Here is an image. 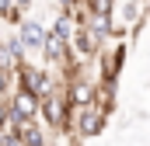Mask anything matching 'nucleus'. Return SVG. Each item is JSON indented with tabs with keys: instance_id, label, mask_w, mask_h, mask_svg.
Instances as JSON below:
<instances>
[{
	"instance_id": "obj_12",
	"label": "nucleus",
	"mask_w": 150,
	"mask_h": 146,
	"mask_svg": "<svg viewBox=\"0 0 150 146\" xmlns=\"http://www.w3.org/2000/svg\"><path fill=\"white\" fill-rule=\"evenodd\" d=\"M115 4L119 0H87V11H94V14H115Z\"/></svg>"
},
{
	"instance_id": "obj_7",
	"label": "nucleus",
	"mask_w": 150,
	"mask_h": 146,
	"mask_svg": "<svg viewBox=\"0 0 150 146\" xmlns=\"http://www.w3.org/2000/svg\"><path fill=\"white\" fill-rule=\"evenodd\" d=\"M74 56V49H70V38L56 35L52 28H49V38H45V45H42V52H38V59L45 63V66H52V70H59L67 59Z\"/></svg>"
},
{
	"instance_id": "obj_6",
	"label": "nucleus",
	"mask_w": 150,
	"mask_h": 146,
	"mask_svg": "<svg viewBox=\"0 0 150 146\" xmlns=\"http://www.w3.org/2000/svg\"><path fill=\"white\" fill-rule=\"evenodd\" d=\"M25 63H28V49H25V42L18 35V28H14V35L0 38V66L11 70V73H18Z\"/></svg>"
},
{
	"instance_id": "obj_1",
	"label": "nucleus",
	"mask_w": 150,
	"mask_h": 146,
	"mask_svg": "<svg viewBox=\"0 0 150 146\" xmlns=\"http://www.w3.org/2000/svg\"><path fill=\"white\" fill-rule=\"evenodd\" d=\"M38 118L45 122V129H49L56 139L70 143V129H74V105L67 101L63 84H59L52 94H45V98H42V115H38Z\"/></svg>"
},
{
	"instance_id": "obj_9",
	"label": "nucleus",
	"mask_w": 150,
	"mask_h": 146,
	"mask_svg": "<svg viewBox=\"0 0 150 146\" xmlns=\"http://www.w3.org/2000/svg\"><path fill=\"white\" fill-rule=\"evenodd\" d=\"M63 94H67V101H70L74 108H84V105L94 101V94H98V80H87V77L63 80Z\"/></svg>"
},
{
	"instance_id": "obj_8",
	"label": "nucleus",
	"mask_w": 150,
	"mask_h": 146,
	"mask_svg": "<svg viewBox=\"0 0 150 146\" xmlns=\"http://www.w3.org/2000/svg\"><path fill=\"white\" fill-rule=\"evenodd\" d=\"M7 105L18 111L21 118H38L42 115V94H35V91H28V87H14L11 94H7Z\"/></svg>"
},
{
	"instance_id": "obj_2",
	"label": "nucleus",
	"mask_w": 150,
	"mask_h": 146,
	"mask_svg": "<svg viewBox=\"0 0 150 146\" xmlns=\"http://www.w3.org/2000/svg\"><path fill=\"white\" fill-rule=\"evenodd\" d=\"M108 111L98 108L94 101L84 105V108H74V129H70V143H87V139H98L108 125Z\"/></svg>"
},
{
	"instance_id": "obj_11",
	"label": "nucleus",
	"mask_w": 150,
	"mask_h": 146,
	"mask_svg": "<svg viewBox=\"0 0 150 146\" xmlns=\"http://www.w3.org/2000/svg\"><path fill=\"white\" fill-rule=\"evenodd\" d=\"M14 87H18V73H11V70H4V66H0V94L7 98Z\"/></svg>"
},
{
	"instance_id": "obj_3",
	"label": "nucleus",
	"mask_w": 150,
	"mask_h": 146,
	"mask_svg": "<svg viewBox=\"0 0 150 146\" xmlns=\"http://www.w3.org/2000/svg\"><path fill=\"white\" fill-rule=\"evenodd\" d=\"M18 84L45 98V94H52L63 80H59V77H52V66H45V63H32V59H28V63L18 70Z\"/></svg>"
},
{
	"instance_id": "obj_4",
	"label": "nucleus",
	"mask_w": 150,
	"mask_h": 146,
	"mask_svg": "<svg viewBox=\"0 0 150 146\" xmlns=\"http://www.w3.org/2000/svg\"><path fill=\"white\" fill-rule=\"evenodd\" d=\"M105 45H108V38H101L94 28H91V25H77V32L70 35V49H74V56H80L84 63L98 59Z\"/></svg>"
},
{
	"instance_id": "obj_5",
	"label": "nucleus",
	"mask_w": 150,
	"mask_h": 146,
	"mask_svg": "<svg viewBox=\"0 0 150 146\" xmlns=\"http://www.w3.org/2000/svg\"><path fill=\"white\" fill-rule=\"evenodd\" d=\"M126 56H129V42H126V38H119L115 45H105V49H101V56H98V63H101L98 80L119 84V73H122V66H126Z\"/></svg>"
},
{
	"instance_id": "obj_10",
	"label": "nucleus",
	"mask_w": 150,
	"mask_h": 146,
	"mask_svg": "<svg viewBox=\"0 0 150 146\" xmlns=\"http://www.w3.org/2000/svg\"><path fill=\"white\" fill-rule=\"evenodd\" d=\"M18 35L25 42V49H28V56H38L42 52V45H45V38H49V28L35 21V18H25L21 25H18Z\"/></svg>"
}]
</instances>
